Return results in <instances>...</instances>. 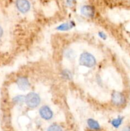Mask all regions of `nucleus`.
<instances>
[{
	"label": "nucleus",
	"mask_w": 130,
	"mask_h": 131,
	"mask_svg": "<svg viewBox=\"0 0 130 131\" xmlns=\"http://www.w3.org/2000/svg\"><path fill=\"white\" fill-rule=\"evenodd\" d=\"M96 63L95 58L89 52H83L79 58V64L82 66L92 68Z\"/></svg>",
	"instance_id": "1"
},
{
	"label": "nucleus",
	"mask_w": 130,
	"mask_h": 131,
	"mask_svg": "<svg viewBox=\"0 0 130 131\" xmlns=\"http://www.w3.org/2000/svg\"><path fill=\"white\" fill-rule=\"evenodd\" d=\"M25 102L27 106L31 108H34L40 103V98L37 93L30 92L25 97Z\"/></svg>",
	"instance_id": "2"
},
{
	"label": "nucleus",
	"mask_w": 130,
	"mask_h": 131,
	"mask_svg": "<svg viewBox=\"0 0 130 131\" xmlns=\"http://www.w3.org/2000/svg\"><path fill=\"white\" fill-rule=\"evenodd\" d=\"M112 102L115 106H122L125 104L126 99L123 93L119 92H113L112 94Z\"/></svg>",
	"instance_id": "3"
},
{
	"label": "nucleus",
	"mask_w": 130,
	"mask_h": 131,
	"mask_svg": "<svg viewBox=\"0 0 130 131\" xmlns=\"http://www.w3.org/2000/svg\"><path fill=\"white\" fill-rule=\"evenodd\" d=\"M39 114L42 118L48 120L53 116V112L48 106H43L40 109Z\"/></svg>",
	"instance_id": "4"
},
{
	"label": "nucleus",
	"mask_w": 130,
	"mask_h": 131,
	"mask_svg": "<svg viewBox=\"0 0 130 131\" xmlns=\"http://www.w3.org/2000/svg\"><path fill=\"white\" fill-rule=\"evenodd\" d=\"M16 6L18 10L22 13H26L30 9V3L27 0H17Z\"/></svg>",
	"instance_id": "5"
},
{
	"label": "nucleus",
	"mask_w": 130,
	"mask_h": 131,
	"mask_svg": "<svg viewBox=\"0 0 130 131\" xmlns=\"http://www.w3.org/2000/svg\"><path fill=\"white\" fill-rule=\"evenodd\" d=\"M17 84L18 86V88L22 91H25L29 89V82L28 81V78L25 77H20L17 80Z\"/></svg>",
	"instance_id": "6"
},
{
	"label": "nucleus",
	"mask_w": 130,
	"mask_h": 131,
	"mask_svg": "<svg viewBox=\"0 0 130 131\" xmlns=\"http://www.w3.org/2000/svg\"><path fill=\"white\" fill-rule=\"evenodd\" d=\"M81 13L84 16L87 17H93L94 15V10L91 6H84L81 8Z\"/></svg>",
	"instance_id": "7"
},
{
	"label": "nucleus",
	"mask_w": 130,
	"mask_h": 131,
	"mask_svg": "<svg viewBox=\"0 0 130 131\" xmlns=\"http://www.w3.org/2000/svg\"><path fill=\"white\" fill-rule=\"evenodd\" d=\"M87 124L89 128H90L91 129H93V130H98L100 129V126H99L98 122L93 120V119H89L87 120Z\"/></svg>",
	"instance_id": "8"
},
{
	"label": "nucleus",
	"mask_w": 130,
	"mask_h": 131,
	"mask_svg": "<svg viewBox=\"0 0 130 131\" xmlns=\"http://www.w3.org/2000/svg\"><path fill=\"white\" fill-rule=\"evenodd\" d=\"M75 25H74L72 22H71V23H66L59 26L57 29L59 31H68L69 29H71Z\"/></svg>",
	"instance_id": "9"
},
{
	"label": "nucleus",
	"mask_w": 130,
	"mask_h": 131,
	"mask_svg": "<svg viewBox=\"0 0 130 131\" xmlns=\"http://www.w3.org/2000/svg\"><path fill=\"white\" fill-rule=\"evenodd\" d=\"M122 120H123V118L122 117H118L117 118L113 119V120L112 121V125H113L114 127L115 128H118L120 125L122 124Z\"/></svg>",
	"instance_id": "10"
},
{
	"label": "nucleus",
	"mask_w": 130,
	"mask_h": 131,
	"mask_svg": "<svg viewBox=\"0 0 130 131\" xmlns=\"http://www.w3.org/2000/svg\"><path fill=\"white\" fill-rule=\"evenodd\" d=\"M47 131H62V128L57 124H52L47 129Z\"/></svg>",
	"instance_id": "11"
},
{
	"label": "nucleus",
	"mask_w": 130,
	"mask_h": 131,
	"mask_svg": "<svg viewBox=\"0 0 130 131\" xmlns=\"http://www.w3.org/2000/svg\"><path fill=\"white\" fill-rule=\"evenodd\" d=\"M24 101H25V98H24V96L22 95L16 96V97L14 99V102L17 104H20L22 103L23 102H24Z\"/></svg>",
	"instance_id": "12"
},
{
	"label": "nucleus",
	"mask_w": 130,
	"mask_h": 131,
	"mask_svg": "<svg viewBox=\"0 0 130 131\" xmlns=\"http://www.w3.org/2000/svg\"><path fill=\"white\" fill-rule=\"evenodd\" d=\"M99 36L101 37V38H103V39H104V40H105L106 38H107V36H106L105 34V33H103V32H99Z\"/></svg>",
	"instance_id": "13"
},
{
	"label": "nucleus",
	"mask_w": 130,
	"mask_h": 131,
	"mask_svg": "<svg viewBox=\"0 0 130 131\" xmlns=\"http://www.w3.org/2000/svg\"><path fill=\"white\" fill-rule=\"evenodd\" d=\"M122 131H130V126H127L125 127L123 129Z\"/></svg>",
	"instance_id": "14"
},
{
	"label": "nucleus",
	"mask_w": 130,
	"mask_h": 131,
	"mask_svg": "<svg viewBox=\"0 0 130 131\" xmlns=\"http://www.w3.org/2000/svg\"><path fill=\"white\" fill-rule=\"evenodd\" d=\"M3 34V30L2 28H1V27L0 26V38H1V37H2Z\"/></svg>",
	"instance_id": "15"
},
{
	"label": "nucleus",
	"mask_w": 130,
	"mask_h": 131,
	"mask_svg": "<svg viewBox=\"0 0 130 131\" xmlns=\"http://www.w3.org/2000/svg\"><path fill=\"white\" fill-rule=\"evenodd\" d=\"M72 1H75V0H72Z\"/></svg>",
	"instance_id": "16"
}]
</instances>
